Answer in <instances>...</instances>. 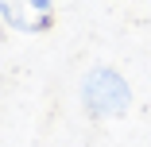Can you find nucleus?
<instances>
[{"label": "nucleus", "mask_w": 151, "mask_h": 147, "mask_svg": "<svg viewBox=\"0 0 151 147\" xmlns=\"http://www.w3.org/2000/svg\"><path fill=\"white\" fill-rule=\"evenodd\" d=\"M0 16L12 31H23V35H43L54 27V0H0Z\"/></svg>", "instance_id": "2"}, {"label": "nucleus", "mask_w": 151, "mask_h": 147, "mask_svg": "<svg viewBox=\"0 0 151 147\" xmlns=\"http://www.w3.org/2000/svg\"><path fill=\"white\" fill-rule=\"evenodd\" d=\"M81 105L93 120H116L132 108V85L112 66H93L81 77Z\"/></svg>", "instance_id": "1"}]
</instances>
